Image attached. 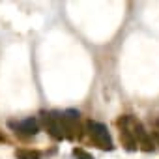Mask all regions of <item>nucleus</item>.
Here are the masks:
<instances>
[{"mask_svg":"<svg viewBox=\"0 0 159 159\" xmlns=\"http://www.w3.org/2000/svg\"><path fill=\"white\" fill-rule=\"evenodd\" d=\"M88 133H90L92 140H94L99 148L109 150V152L114 150V144H112L111 133H109V129H107L105 124H99V122H92V120H90V122H88Z\"/></svg>","mask_w":159,"mask_h":159,"instance_id":"f257e3e1","label":"nucleus"},{"mask_svg":"<svg viewBox=\"0 0 159 159\" xmlns=\"http://www.w3.org/2000/svg\"><path fill=\"white\" fill-rule=\"evenodd\" d=\"M73 155H75L77 159H94L88 152H84V150H81V148H75V150H73Z\"/></svg>","mask_w":159,"mask_h":159,"instance_id":"20e7f679","label":"nucleus"},{"mask_svg":"<svg viewBox=\"0 0 159 159\" xmlns=\"http://www.w3.org/2000/svg\"><path fill=\"white\" fill-rule=\"evenodd\" d=\"M15 157L17 159H41V153L36 150H17Z\"/></svg>","mask_w":159,"mask_h":159,"instance_id":"7ed1b4c3","label":"nucleus"},{"mask_svg":"<svg viewBox=\"0 0 159 159\" xmlns=\"http://www.w3.org/2000/svg\"><path fill=\"white\" fill-rule=\"evenodd\" d=\"M10 127H13L15 131H19L21 135H25V137H34V135H38V131H39V124H38V120L36 118H25V120H19V122H10Z\"/></svg>","mask_w":159,"mask_h":159,"instance_id":"f03ea898","label":"nucleus"},{"mask_svg":"<svg viewBox=\"0 0 159 159\" xmlns=\"http://www.w3.org/2000/svg\"><path fill=\"white\" fill-rule=\"evenodd\" d=\"M152 139H155V140L159 142V133H152Z\"/></svg>","mask_w":159,"mask_h":159,"instance_id":"39448f33","label":"nucleus"}]
</instances>
